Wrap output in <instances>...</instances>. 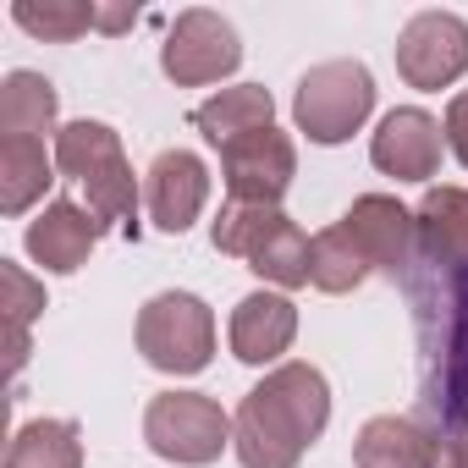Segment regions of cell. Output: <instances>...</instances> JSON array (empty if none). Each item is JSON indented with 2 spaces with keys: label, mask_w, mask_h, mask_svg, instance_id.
I'll use <instances>...</instances> for the list:
<instances>
[{
  "label": "cell",
  "mask_w": 468,
  "mask_h": 468,
  "mask_svg": "<svg viewBox=\"0 0 468 468\" xmlns=\"http://www.w3.org/2000/svg\"><path fill=\"white\" fill-rule=\"evenodd\" d=\"M309 238H303V226L298 220H276V231H271V238L254 249V260H249V271L254 276H265V282H276V287H309Z\"/></svg>",
  "instance_id": "23"
},
{
  "label": "cell",
  "mask_w": 468,
  "mask_h": 468,
  "mask_svg": "<svg viewBox=\"0 0 468 468\" xmlns=\"http://www.w3.org/2000/svg\"><path fill=\"white\" fill-rule=\"evenodd\" d=\"M100 215L94 209H83V204H72V198H56V204H45V215L39 220H28V254L50 271V276H72V271H83L89 265V254H94V243H100Z\"/></svg>",
  "instance_id": "13"
},
{
  "label": "cell",
  "mask_w": 468,
  "mask_h": 468,
  "mask_svg": "<svg viewBox=\"0 0 468 468\" xmlns=\"http://www.w3.org/2000/svg\"><path fill=\"white\" fill-rule=\"evenodd\" d=\"M397 72L408 89H446L468 72V23L457 12H419L397 34Z\"/></svg>",
  "instance_id": "8"
},
{
  "label": "cell",
  "mask_w": 468,
  "mask_h": 468,
  "mask_svg": "<svg viewBox=\"0 0 468 468\" xmlns=\"http://www.w3.org/2000/svg\"><path fill=\"white\" fill-rule=\"evenodd\" d=\"M56 83L39 72H12L0 83V138H50L56 127Z\"/></svg>",
  "instance_id": "18"
},
{
  "label": "cell",
  "mask_w": 468,
  "mask_h": 468,
  "mask_svg": "<svg viewBox=\"0 0 468 468\" xmlns=\"http://www.w3.org/2000/svg\"><path fill=\"white\" fill-rule=\"evenodd\" d=\"M138 353L165 375H198L215 353V314L193 292H160L138 309Z\"/></svg>",
  "instance_id": "5"
},
{
  "label": "cell",
  "mask_w": 468,
  "mask_h": 468,
  "mask_svg": "<svg viewBox=\"0 0 468 468\" xmlns=\"http://www.w3.org/2000/svg\"><path fill=\"white\" fill-rule=\"evenodd\" d=\"M193 127H198L215 149H226V144H238V138H249V133L276 127V100H271V89H260V83L220 89V94H209L204 105H193Z\"/></svg>",
  "instance_id": "17"
},
{
  "label": "cell",
  "mask_w": 468,
  "mask_h": 468,
  "mask_svg": "<svg viewBox=\"0 0 468 468\" xmlns=\"http://www.w3.org/2000/svg\"><path fill=\"white\" fill-rule=\"evenodd\" d=\"M282 220V204H226L209 226V243L231 260H254V249L276 231Z\"/></svg>",
  "instance_id": "24"
},
{
  "label": "cell",
  "mask_w": 468,
  "mask_h": 468,
  "mask_svg": "<svg viewBox=\"0 0 468 468\" xmlns=\"http://www.w3.org/2000/svg\"><path fill=\"white\" fill-rule=\"evenodd\" d=\"M50 154L45 138H0V209L23 215L34 198H45L50 187Z\"/></svg>",
  "instance_id": "19"
},
{
  "label": "cell",
  "mask_w": 468,
  "mask_h": 468,
  "mask_svg": "<svg viewBox=\"0 0 468 468\" xmlns=\"http://www.w3.org/2000/svg\"><path fill=\"white\" fill-rule=\"evenodd\" d=\"M209 198V165L193 154V149H165L149 176H144V209L160 231H171V238H182V231L198 220Z\"/></svg>",
  "instance_id": "11"
},
{
  "label": "cell",
  "mask_w": 468,
  "mask_h": 468,
  "mask_svg": "<svg viewBox=\"0 0 468 468\" xmlns=\"http://www.w3.org/2000/svg\"><path fill=\"white\" fill-rule=\"evenodd\" d=\"M375 111V78L364 61H320L292 94V122L309 144H347Z\"/></svg>",
  "instance_id": "4"
},
{
  "label": "cell",
  "mask_w": 468,
  "mask_h": 468,
  "mask_svg": "<svg viewBox=\"0 0 468 468\" xmlns=\"http://www.w3.org/2000/svg\"><path fill=\"white\" fill-rule=\"evenodd\" d=\"M441 144H446L441 122L430 111H419V105H402L369 138V160L397 182H430L441 171Z\"/></svg>",
  "instance_id": "12"
},
{
  "label": "cell",
  "mask_w": 468,
  "mask_h": 468,
  "mask_svg": "<svg viewBox=\"0 0 468 468\" xmlns=\"http://www.w3.org/2000/svg\"><path fill=\"white\" fill-rule=\"evenodd\" d=\"M138 23V6H100V34H127Z\"/></svg>",
  "instance_id": "28"
},
{
  "label": "cell",
  "mask_w": 468,
  "mask_h": 468,
  "mask_svg": "<svg viewBox=\"0 0 468 468\" xmlns=\"http://www.w3.org/2000/svg\"><path fill=\"white\" fill-rule=\"evenodd\" d=\"M369 260H364V249L347 238V226L336 220V226H325L320 238H314V249H309V287H320V292H331V298H342V292H353V287H364L369 282Z\"/></svg>",
  "instance_id": "21"
},
{
  "label": "cell",
  "mask_w": 468,
  "mask_h": 468,
  "mask_svg": "<svg viewBox=\"0 0 468 468\" xmlns=\"http://www.w3.org/2000/svg\"><path fill=\"white\" fill-rule=\"evenodd\" d=\"M441 133H446V149L468 165V89L463 94H452V105H446V122H441Z\"/></svg>",
  "instance_id": "26"
},
{
  "label": "cell",
  "mask_w": 468,
  "mask_h": 468,
  "mask_svg": "<svg viewBox=\"0 0 468 468\" xmlns=\"http://www.w3.org/2000/svg\"><path fill=\"white\" fill-rule=\"evenodd\" d=\"M56 165L89 193V209L100 215V226H122L127 238H138V182L127 165L122 138L105 122H72L56 133Z\"/></svg>",
  "instance_id": "3"
},
{
  "label": "cell",
  "mask_w": 468,
  "mask_h": 468,
  "mask_svg": "<svg viewBox=\"0 0 468 468\" xmlns=\"http://www.w3.org/2000/svg\"><path fill=\"white\" fill-rule=\"evenodd\" d=\"M0 287H6V320H12V331H28V320L45 309V287L23 265H6V260H0Z\"/></svg>",
  "instance_id": "25"
},
{
  "label": "cell",
  "mask_w": 468,
  "mask_h": 468,
  "mask_svg": "<svg viewBox=\"0 0 468 468\" xmlns=\"http://www.w3.org/2000/svg\"><path fill=\"white\" fill-rule=\"evenodd\" d=\"M342 226H347V238L364 249V260L380 276H391L402 287L413 282V265H419V220H413V209H402L386 193H364V198H353Z\"/></svg>",
  "instance_id": "9"
},
{
  "label": "cell",
  "mask_w": 468,
  "mask_h": 468,
  "mask_svg": "<svg viewBox=\"0 0 468 468\" xmlns=\"http://www.w3.org/2000/svg\"><path fill=\"white\" fill-rule=\"evenodd\" d=\"M298 336V309L282 292H249L231 309V353L243 364H276Z\"/></svg>",
  "instance_id": "15"
},
{
  "label": "cell",
  "mask_w": 468,
  "mask_h": 468,
  "mask_svg": "<svg viewBox=\"0 0 468 468\" xmlns=\"http://www.w3.org/2000/svg\"><path fill=\"white\" fill-rule=\"evenodd\" d=\"M435 468H468V424L452 430V435H441V457H435Z\"/></svg>",
  "instance_id": "27"
},
{
  "label": "cell",
  "mask_w": 468,
  "mask_h": 468,
  "mask_svg": "<svg viewBox=\"0 0 468 468\" xmlns=\"http://www.w3.org/2000/svg\"><path fill=\"white\" fill-rule=\"evenodd\" d=\"M144 441L182 468H204L231 446V419L204 391H160L144 408Z\"/></svg>",
  "instance_id": "6"
},
{
  "label": "cell",
  "mask_w": 468,
  "mask_h": 468,
  "mask_svg": "<svg viewBox=\"0 0 468 468\" xmlns=\"http://www.w3.org/2000/svg\"><path fill=\"white\" fill-rule=\"evenodd\" d=\"M441 435L408 413H380L353 441V468H435Z\"/></svg>",
  "instance_id": "14"
},
{
  "label": "cell",
  "mask_w": 468,
  "mask_h": 468,
  "mask_svg": "<svg viewBox=\"0 0 468 468\" xmlns=\"http://www.w3.org/2000/svg\"><path fill=\"white\" fill-rule=\"evenodd\" d=\"M6 468H83V430L72 419H34L12 435Z\"/></svg>",
  "instance_id": "20"
},
{
  "label": "cell",
  "mask_w": 468,
  "mask_h": 468,
  "mask_svg": "<svg viewBox=\"0 0 468 468\" xmlns=\"http://www.w3.org/2000/svg\"><path fill=\"white\" fill-rule=\"evenodd\" d=\"M12 23L34 39H50V45H72L83 39L89 28H100V6L89 0H17L12 6Z\"/></svg>",
  "instance_id": "22"
},
{
  "label": "cell",
  "mask_w": 468,
  "mask_h": 468,
  "mask_svg": "<svg viewBox=\"0 0 468 468\" xmlns=\"http://www.w3.org/2000/svg\"><path fill=\"white\" fill-rule=\"evenodd\" d=\"M220 176H226L231 204H282V193L298 176V149L282 127L249 133L220 149Z\"/></svg>",
  "instance_id": "10"
},
{
  "label": "cell",
  "mask_w": 468,
  "mask_h": 468,
  "mask_svg": "<svg viewBox=\"0 0 468 468\" xmlns=\"http://www.w3.org/2000/svg\"><path fill=\"white\" fill-rule=\"evenodd\" d=\"M243 61V45H238V28H231L220 12H182L160 45V72L176 83V89H204V83H220L231 78Z\"/></svg>",
  "instance_id": "7"
},
{
  "label": "cell",
  "mask_w": 468,
  "mask_h": 468,
  "mask_svg": "<svg viewBox=\"0 0 468 468\" xmlns=\"http://www.w3.org/2000/svg\"><path fill=\"white\" fill-rule=\"evenodd\" d=\"M408 303H413V320H419L424 408L441 424L435 435H452V430L468 424V265L413 276Z\"/></svg>",
  "instance_id": "2"
},
{
  "label": "cell",
  "mask_w": 468,
  "mask_h": 468,
  "mask_svg": "<svg viewBox=\"0 0 468 468\" xmlns=\"http://www.w3.org/2000/svg\"><path fill=\"white\" fill-rule=\"evenodd\" d=\"M331 424V386L314 364L271 369L231 419V452L243 468H298Z\"/></svg>",
  "instance_id": "1"
},
{
  "label": "cell",
  "mask_w": 468,
  "mask_h": 468,
  "mask_svg": "<svg viewBox=\"0 0 468 468\" xmlns=\"http://www.w3.org/2000/svg\"><path fill=\"white\" fill-rule=\"evenodd\" d=\"M413 220H419V260L430 271L468 265V187H430Z\"/></svg>",
  "instance_id": "16"
}]
</instances>
